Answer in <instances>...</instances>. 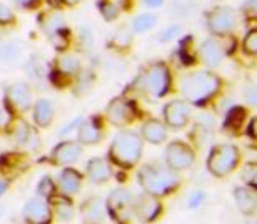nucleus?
I'll list each match as a JSON object with an SVG mask.
<instances>
[{
    "label": "nucleus",
    "instance_id": "f257e3e1",
    "mask_svg": "<svg viewBox=\"0 0 257 224\" xmlns=\"http://www.w3.org/2000/svg\"><path fill=\"white\" fill-rule=\"evenodd\" d=\"M144 154V140L133 130H121L108 146L107 160L121 170H132L140 163Z\"/></svg>",
    "mask_w": 257,
    "mask_h": 224
},
{
    "label": "nucleus",
    "instance_id": "f03ea898",
    "mask_svg": "<svg viewBox=\"0 0 257 224\" xmlns=\"http://www.w3.org/2000/svg\"><path fill=\"white\" fill-rule=\"evenodd\" d=\"M137 180H139L140 187L144 193L154 194V196L161 198L175 191L180 184V179L177 172L172 168L163 167L159 163H146L139 168L137 173Z\"/></svg>",
    "mask_w": 257,
    "mask_h": 224
},
{
    "label": "nucleus",
    "instance_id": "7ed1b4c3",
    "mask_svg": "<svg viewBox=\"0 0 257 224\" xmlns=\"http://www.w3.org/2000/svg\"><path fill=\"white\" fill-rule=\"evenodd\" d=\"M170 86H172V74L168 65L163 61L149 63L133 81V88L151 100L163 98L170 91Z\"/></svg>",
    "mask_w": 257,
    "mask_h": 224
},
{
    "label": "nucleus",
    "instance_id": "20e7f679",
    "mask_svg": "<svg viewBox=\"0 0 257 224\" xmlns=\"http://www.w3.org/2000/svg\"><path fill=\"white\" fill-rule=\"evenodd\" d=\"M39 28L42 30V34L48 37V41L51 42V46L56 49L58 53L68 51L72 48V41L74 35L67 23V18L60 9H49L44 11L37 16Z\"/></svg>",
    "mask_w": 257,
    "mask_h": 224
},
{
    "label": "nucleus",
    "instance_id": "39448f33",
    "mask_svg": "<svg viewBox=\"0 0 257 224\" xmlns=\"http://www.w3.org/2000/svg\"><path fill=\"white\" fill-rule=\"evenodd\" d=\"M220 88V77L210 70L191 72L184 75L182 79V95L186 96V102L201 103L208 102Z\"/></svg>",
    "mask_w": 257,
    "mask_h": 224
},
{
    "label": "nucleus",
    "instance_id": "423d86ee",
    "mask_svg": "<svg viewBox=\"0 0 257 224\" xmlns=\"http://www.w3.org/2000/svg\"><path fill=\"white\" fill-rule=\"evenodd\" d=\"M4 133L11 144L25 153H39L42 147V140L39 135V128L32 125L25 116H9Z\"/></svg>",
    "mask_w": 257,
    "mask_h": 224
},
{
    "label": "nucleus",
    "instance_id": "0eeeda50",
    "mask_svg": "<svg viewBox=\"0 0 257 224\" xmlns=\"http://www.w3.org/2000/svg\"><path fill=\"white\" fill-rule=\"evenodd\" d=\"M82 60L79 56V53L75 51H63L58 53L56 58L49 63V75L48 81L51 82L54 88H70L72 81L75 79V75L82 70Z\"/></svg>",
    "mask_w": 257,
    "mask_h": 224
},
{
    "label": "nucleus",
    "instance_id": "6e6552de",
    "mask_svg": "<svg viewBox=\"0 0 257 224\" xmlns=\"http://www.w3.org/2000/svg\"><path fill=\"white\" fill-rule=\"evenodd\" d=\"M135 194L130 187H115L105 198V208L107 215L114 224H132L135 219Z\"/></svg>",
    "mask_w": 257,
    "mask_h": 224
},
{
    "label": "nucleus",
    "instance_id": "1a4fd4ad",
    "mask_svg": "<svg viewBox=\"0 0 257 224\" xmlns=\"http://www.w3.org/2000/svg\"><path fill=\"white\" fill-rule=\"evenodd\" d=\"M2 105L9 116H25L34 105V89L27 81H14L4 89Z\"/></svg>",
    "mask_w": 257,
    "mask_h": 224
},
{
    "label": "nucleus",
    "instance_id": "9d476101",
    "mask_svg": "<svg viewBox=\"0 0 257 224\" xmlns=\"http://www.w3.org/2000/svg\"><path fill=\"white\" fill-rule=\"evenodd\" d=\"M240 163V149L234 144H219L208 154L206 168L212 175L226 177Z\"/></svg>",
    "mask_w": 257,
    "mask_h": 224
},
{
    "label": "nucleus",
    "instance_id": "9b49d317",
    "mask_svg": "<svg viewBox=\"0 0 257 224\" xmlns=\"http://www.w3.org/2000/svg\"><path fill=\"white\" fill-rule=\"evenodd\" d=\"M84 147L77 142L75 139H63L61 142H58L56 146L51 149V153L48 156L41 158V163H48L53 167H74L79 160H81Z\"/></svg>",
    "mask_w": 257,
    "mask_h": 224
},
{
    "label": "nucleus",
    "instance_id": "f8f14e48",
    "mask_svg": "<svg viewBox=\"0 0 257 224\" xmlns=\"http://www.w3.org/2000/svg\"><path fill=\"white\" fill-rule=\"evenodd\" d=\"M135 118H137V107L126 96H115V98H112L103 110L105 123H108L112 126H117V128L132 125L135 121Z\"/></svg>",
    "mask_w": 257,
    "mask_h": 224
},
{
    "label": "nucleus",
    "instance_id": "ddd939ff",
    "mask_svg": "<svg viewBox=\"0 0 257 224\" xmlns=\"http://www.w3.org/2000/svg\"><path fill=\"white\" fill-rule=\"evenodd\" d=\"M21 217L25 224H53L54 214L49 200L42 196H32L25 201L21 208Z\"/></svg>",
    "mask_w": 257,
    "mask_h": 224
},
{
    "label": "nucleus",
    "instance_id": "4468645a",
    "mask_svg": "<svg viewBox=\"0 0 257 224\" xmlns=\"http://www.w3.org/2000/svg\"><path fill=\"white\" fill-rule=\"evenodd\" d=\"M166 167L172 168L173 172H180V170H187L194 165L196 161V154L194 149L189 144L182 142V140H173L166 146L165 153Z\"/></svg>",
    "mask_w": 257,
    "mask_h": 224
},
{
    "label": "nucleus",
    "instance_id": "2eb2a0df",
    "mask_svg": "<svg viewBox=\"0 0 257 224\" xmlns=\"http://www.w3.org/2000/svg\"><path fill=\"white\" fill-rule=\"evenodd\" d=\"M105 137V119L100 114H91L82 119L81 126L75 132V140L82 147L96 146L103 140Z\"/></svg>",
    "mask_w": 257,
    "mask_h": 224
},
{
    "label": "nucleus",
    "instance_id": "dca6fc26",
    "mask_svg": "<svg viewBox=\"0 0 257 224\" xmlns=\"http://www.w3.org/2000/svg\"><path fill=\"white\" fill-rule=\"evenodd\" d=\"M54 184H56L58 194L74 198L82 191V186H84V173L79 172V170L74 167H63L58 172V175L54 177Z\"/></svg>",
    "mask_w": 257,
    "mask_h": 224
},
{
    "label": "nucleus",
    "instance_id": "f3484780",
    "mask_svg": "<svg viewBox=\"0 0 257 224\" xmlns=\"http://www.w3.org/2000/svg\"><path fill=\"white\" fill-rule=\"evenodd\" d=\"M135 219L142 224H151L158 221L159 215L163 214V203L158 196L149 193H140L139 196H135Z\"/></svg>",
    "mask_w": 257,
    "mask_h": 224
},
{
    "label": "nucleus",
    "instance_id": "a211bd4d",
    "mask_svg": "<svg viewBox=\"0 0 257 224\" xmlns=\"http://www.w3.org/2000/svg\"><path fill=\"white\" fill-rule=\"evenodd\" d=\"M234 25H236V14L231 7L220 6L210 11L206 16V27L212 34L215 35H227L233 32Z\"/></svg>",
    "mask_w": 257,
    "mask_h": 224
},
{
    "label": "nucleus",
    "instance_id": "6ab92c4d",
    "mask_svg": "<svg viewBox=\"0 0 257 224\" xmlns=\"http://www.w3.org/2000/svg\"><path fill=\"white\" fill-rule=\"evenodd\" d=\"M163 118H165L166 128L180 130L189 123L191 105L186 100H172L163 107Z\"/></svg>",
    "mask_w": 257,
    "mask_h": 224
},
{
    "label": "nucleus",
    "instance_id": "aec40b11",
    "mask_svg": "<svg viewBox=\"0 0 257 224\" xmlns=\"http://www.w3.org/2000/svg\"><path fill=\"white\" fill-rule=\"evenodd\" d=\"M84 177L95 186H102V184H107L114 177V168H112V163L107 158H89L88 163H86Z\"/></svg>",
    "mask_w": 257,
    "mask_h": 224
},
{
    "label": "nucleus",
    "instance_id": "412c9836",
    "mask_svg": "<svg viewBox=\"0 0 257 224\" xmlns=\"http://www.w3.org/2000/svg\"><path fill=\"white\" fill-rule=\"evenodd\" d=\"M25 151H14V153H4L0 156V173L6 179L13 180L20 173H23L30 165V160Z\"/></svg>",
    "mask_w": 257,
    "mask_h": 224
},
{
    "label": "nucleus",
    "instance_id": "4be33fe9",
    "mask_svg": "<svg viewBox=\"0 0 257 224\" xmlns=\"http://www.w3.org/2000/svg\"><path fill=\"white\" fill-rule=\"evenodd\" d=\"M30 112L32 121L39 130H48L49 126H53L54 119H56V105L53 103V100L44 98V96L34 100Z\"/></svg>",
    "mask_w": 257,
    "mask_h": 224
},
{
    "label": "nucleus",
    "instance_id": "5701e85b",
    "mask_svg": "<svg viewBox=\"0 0 257 224\" xmlns=\"http://www.w3.org/2000/svg\"><path fill=\"white\" fill-rule=\"evenodd\" d=\"M79 212H81L84 224H103L105 217H107L105 200L98 194H91L81 203Z\"/></svg>",
    "mask_w": 257,
    "mask_h": 224
},
{
    "label": "nucleus",
    "instance_id": "b1692460",
    "mask_svg": "<svg viewBox=\"0 0 257 224\" xmlns=\"http://www.w3.org/2000/svg\"><path fill=\"white\" fill-rule=\"evenodd\" d=\"M142 137L144 142H149L153 146H159V144L166 142V137H168V130H166V125L163 121L156 118H151L147 121H144L142 130L139 133Z\"/></svg>",
    "mask_w": 257,
    "mask_h": 224
},
{
    "label": "nucleus",
    "instance_id": "393cba45",
    "mask_svg": "<svg viewBox=\"0 0 257 224\" xmlns=\"http://www.w3.org/2000/svg\"><path fill=\"white\" fill-rule=\"evenodd\" d=\"M53 208L54 219H58L60 222H70L75 217V205H74V198L63 196V194H54L49 200Z\"/></svg>",
    "mask_w": 257,
    "mask_h": 224
},
{
    "label": "nucleus",
    "instance_id": "a878e982",
    "mask_svg": "<svg viewBox=\"0 0 257 224\" xmlns=\"http://www.w3.org/2000/svg\"><path fill=\"white\" fill-rule=\"evenodd\" d=\"M198 56H200L201 63H205L208 68H215V67H219V65L224 61V56H226V53H224L222 46H220L219 42L208 39V41H205L203 44L200 46Z\"/></svg>",
    "mask_w": 257,
    "mask_h": 224
},
{
    "label": "nucleus",
    "instance_id": "bb28decb",
    "mask_svg": "<svg viewBox=\"0 0 257 224\" xmlns=\"http://www.w3.org/2000/svg\"><path fill=\"white\" fill-rule=\"evenodd\" d=\"M95 81H96L95 70H93V68L82 67V70L75 75V79L72 81V84L68 89H70V93L75 96V98H82V96H86L93 89Z\"/></svg>",
    "mask_w": 257,
    "mask_h": 224
},
{
    "label": "nucleus",
    "instance_id": "cd10ccee",
    "mask_svg": "<svg viewBox=\"0 0 257 224\" xmlns=\"http://www.w3.org/2000/svg\"><path fill=\"white\" fill-rule=\"evenodd\" d=\"M233 196L241 214H254L257 210V193L248 186H238L233 189Z\"/></svg>",
    "mask_w": 257,
    "mask_h": 224
},
{
    "label": "nucleus",
    "instance_id": "c85d7f7f",
    "mask_svg": "<svg viewBox=\"0 0 257 224\" xmlns=\"http://www.w3.org/2000/svg\"><path fill=\"white\" fill-rule=\"evenodd\" d=\"M25 46L18 41H4L0 42V61L7 65H14L23 58Z\"/></svg>",
    "mask_w": 257,
    "mask_h": 224
},
{
    "label": "nucleus",
    "instance_id": "c756f323",
    "mask_svg": "<svg viewBox=\"0 0 257 224\" xmlns=\"http://www.w3.org/2000/svg\"><path fill=\"white\" fill-rule=\"evenodd\" d=\"M25 67H27V72L34 79H39V81H48L49 63L44 60V58H41L39 55L28 56V60H27V63H25Z\"/></svg>",
    "mask_w": 257,
    "mask_h": 224
},
{
    "label": "nucleus",
    "instance_id": "7c9ffc66",
    "mask_svg": "<svg viewBox=\"0 0 257 224\" xmlns=\"http://www.w3.org/2000/svg\"><path fill=\"white\" fill-rule=\"evenodd\" d=\"M133 32H132V28H128V27H121V28H117V30L112 34V37H110V48L112 49H115V51H119V53H122V51H126V49H130L132 48V44H133Z\"/></svg>",
    "mask_w": 257,
    "mask_h": 224
},
{
    "label": "nucleus",
    "instance_id": "2f4dec72",
    "mask_svg": "<svg viewBox=\"0 0 257 224\" xmlns=\"http://www.w3.org/2000/svg\"><path fill=\"white\" fill-rule=\"evenodd\" d=\"M158 23V16L153 13H144L139 14V16L133 18L132 23V32L133 34H146V32L153 30Z\"/></svg>",
    "mask_w": 257,
    "mask_h": 224
},
{
    "label": "nucleus",
    "instance_id": "473e14b6",
    "mask_svg": "<svg viewBox=\"0 0 257 224\" xmlns=\"http://www.w3.org/2000/svg\"><path fill=\"white\" fill-rule=\"evenodd\" d=\"M77 48L82 53H91L95 49V34L89 25H82L77 32Z\"/></svg>",
    "mask_w": 257,
    "mask_h": 224
},
{
    "label": "nucleus",
    "instance_id": "72a5a7b5",
    "mask_svg": "<svg viewBox=\"0 0 257 224\" xmlns=\"http://www.w3.org/2000/svg\"><path fill=\"white\" fill-rule=\"evenodd\" d=\"M245 118H247V112H245L243 107H233L227 112L226 119H224V126H226V130L236 132V130H240L243 126Z\"/></svg>",
    "mask_w": 257,
    "mask_h": 224
},
{
    "label": "nucleus",
    "instance_id": "f704fd0d",
    "mask_svg": "<svg viewBox=\"0 0 257 224\" xmlns=\"http://www.w3.org/2000/svg\"><path fill=\"white\" fill-rule=\"evenodd\" d=\"M56 193L58 191H56V184H54V177L42 175L37 182V187H35V194L46 198V200H51Z\"/></svg>",
    "mask_w": 257,
    "mask_h": 224
},
{
    "label": "nucleus",
    "instance_id": "c9c22d12",
    "mask_svg": "<svg viewBox=\"0 0 257 224\" xmlns=\"http://www.w3.org/2000/svg\"><path fill=\"white\" fill-rule=\"evenodd\" d=\"M96 7H98L100 14H102V18H103L105 21H114V20H117V16H119V6L115 2H112V0H98Z\"/></svg>",
    "mask_w": 257,
    "mask_h": 224
},
{
    "label": "nucleus",
    "instance_id": "e433bc0d",
    "mask_svg": "<svg viewBox=\"0 0 257 224\" xmlns=\"http://www.w3.org/2000/svg\"><path fill=\"white\" fill-rule=\"evenodd\" d=\"M241 180L247 184L248 187L257 189V161H248L241 170Z\"/></svg>",
    "mask_w": 257,
    "mask_h": 224
},
{
    "label": "nucleus",
    "instance_id": "4c0bfd02",
    "mask_svg": "<svg viewBox=\"0 0 257 224\" xmlns=\"http://www.w3.org/2000/svg\"><path fill=\"white\" fill-rule=\"evenodd\" d=\"M18 20H16V14L14 11L11 9L7 4L0 2V28H11V27H16Z\"/></svg>",
    "mask_w": 257,
    "mask_h": 224
},
{
    "label": "nucleus",
    "instance_id": "58836bf2",
    "mask_svg": "<svg viewBox=\"0 0 257 224\" xmlns=\"http://www.w3.org/2000/svg\"><path fill=\"white\" fill-rule=\"evenodd\" d=\"M82 119H84V116H77V118H74L72 121L65 123V125L58 130V137H60V139H72V133L77 132V128L81 126Z\"/></svg>",
    "mask_w": 257,
    "mask_h": 224
},
{
    "label": "nucleus",
    "instance_id": "ea45409f",
    "mask_svg": "<svg viewBox=\"0 0 257 224\" xmlns=\"http://www.w3.org/2000/svg\"><path fill=\"white\" fill-rule=\"evenodd\" d=\"M243 51L250 56H257V28H252L243 39Z\"/></svg>",
    "mask_w": 257,
    "mask_h": 224
},
{
    "label": "nucleus",
    "instance_id": "a19ab883",
    "mask_svg": "<svg viewBox=\"0 0 257 224\" xmlns=\"http://www.w3.org/2000/svg\"><path fill=\"white\" fill-rule=\"evenodd\" d=\"M179 32H180L179 25H170L168 28H165V30L161 32V35H159V41H161V42L173 41V39H175L177 35H179Z\"/></svg>",
    "mask_w": 257,
    "mask_h": 224
},
{
    "label": "nucleus",
    "instance_id": "79ce46f5",
    "mask_svg": "<svg viewBox=\"0 0 257 224\" xmlns=\"http://www.w3.org/2000/svg\"><path fill=\"white\" fill-rule=\"evenodd\" d=\"M46 0H14L16 7H20V9H23V11H35Z\"/></svg>",
    "mask_w": 257,
    "mask_h": 224
},
{
    "label": "nucleus",
    "instance_id": "37998d69",
    "mask_svg": "<svg viewBox=\"0 0 257 224\" xmlns=\"http://www.w3.org/2000/svg\"><path fill=\"white\" fill-rule=\"evenodd\" d=\"M205 200V193H201V191H194L193 194H191L189 198V207L191 208H198L201 203H203Z\"/></svg>",
    "mask_w": 257,
    "mask_h": 224
},
{
    "label": "nucleus",
    "instance_id": "c03bdc74",
    "mask_svg": "<svg viewBox=\"0 0 257 224\" xmlns=\"http://www.w3.org/2000/svg\"><path fill=\"white\" fill-rule=\"evenodd\" d=\"M245 100H247L250 105H255L257 107V86H252L245 91Z\"/></svg>",
    "mask_w": 257,
    "mask_h": 224
},
{
    "label": "nucleus",
    "instance_id": "a18cd8bd",
    "mask_svg": "<svg viewBox=\"0 0 257 224\" xmlns=\"http://www.w3.org/2000/svg\"><path fill=\"white\" fill-rule=\"evenodd\" d=\"M243 11L248 16H257V0H245Z\"/></svg>",
    "mask_w": 257,
    "mask_h": 224
},
{
    "label": "nucleus",
    "instance_id": "49530a36",
    "mask_svg": "<svg viewBox=\"0 0 257 224\" xmlns=\"http://www.w3.org/2000/svg\"><path fill=\"white\" fill-rule=\"evenodd\" d=\"M11 189V180L6 179V177H0V198L6 196Z\"/></svg>",
    "mask_w": 257,
    "mask_h": 224
},
{
    "label": "nucleus",
    "instance_id": "de8ad7c7",
    "mask_svg": "<svg viewBox=\"0 0 257 224\" xmlns=\"http://www.w3.org/2000/svg\"><path fill=\"white\" fill-rule=\"evenodd\" d=\"M7 121H9V114H7V110L4 109V105L0 103V132H4Z\"/></svg>",
    "mask_w": 257,
    "mask_h": 224
},
{
    "label": "nucleus",
    "instance_id": "09e8293b",
    "mask_svg": "<svg viewBox=\"0 0 257 224\" xmlns=\"http://www.w3.org/2000/svg\"><path fill=\"white\" fill-rule=\"evenodd\" d=\"M142 4L146 7H149V9H158V7H161L165 4V0H142Z\"/></svg>",
    "mask_w": 257,
    "mask_h": 224
},
{
    "label": "nucleus",
    "instance_id": "8fccbe9b",
    "mask_svg": "<svg viewBox=\"0 0 257 224\" xmlns=\"http://www.w3.org/2000/svg\"><path fill=\"white\" fill-rule=\"evenodd\" d=\"M82 0H56V7L58 6H67V7H75L79 6Z\"/></svg>",
    "mask_w": 257,
    "mask_h": 224
},
{
    "label": "nucleus",
    "instance_id": "3c124183",
    "mask_svg": "<svg viewBox=\"0 0 257 224\" xmlns=\"http://www.w3.org/2000/svg\"><path fill=\"white\" fill-rule=\"evenodd\" d=\"M248 135L257 140V118L252 119L250 125H248Z\"/></svg>",
    "mask_w": 257,
    "mask_h": 224
},
{
    "label": "nucleus",
    "instance_id": "603ef678",
    "mask_svg": "<svg viewBox=\"0 0 257 224\" xmlns=\"http://www.w3.org/2000/svg\"><path fill=\"white\" fill-rule=\"evenodd\" d=\"M4 214H6V207H4V205L0 203V219L4 217Z\"/></svg>",
    "mask_w": 257,
    "mask_h": 224
},
{
    "label": "nucleus",
    "instance_id": "864d4df0",
    "mask_svg": "<svg viewBox=\"0 0 257 224\" xmlns=\"http://www.w3.org/2000/svg\"><path fill=\"white\" fill-rule=\"evenodd\" d=\"M23 224H25V222H23Z\"/></svg>",
    "mask_w": 257,
    "mask_h": 224
}]
</instances>
